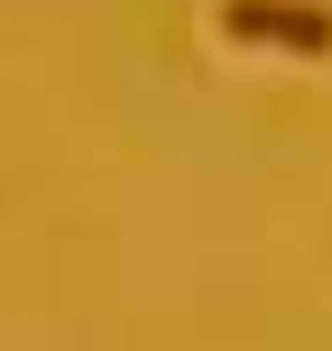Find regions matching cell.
Here are the masks:
<instances>
[{
  "mask_svg": "<svg viewBox=\"0 0 332 351\" xmlns=\"http://www.w3.org/2000/svg\"><path fill=\"white\" fill-rule=\"evenodd\" d=\"M222 28L259 37V47H305V56L332 47V10H314V0H222Z\"/></svg>",
  "mask_w": 332,
  "mask_h": 351,
  "instance_id": "1",
  "label": "cell"
}]
</instances>
